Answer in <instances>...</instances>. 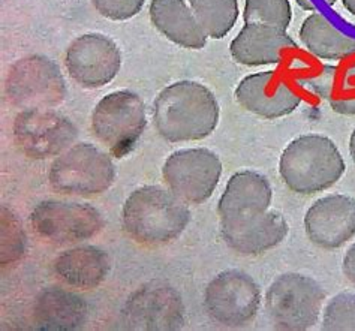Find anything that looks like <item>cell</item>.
I'll list each match as a JSON object with an SVG mask.
<instances>
[{"mask_svg":"<svg viewBox=\"0 0 355 331\" xmlns=\"http://www.w3.org/2000/svg\"><path fill=\"white\" fill-rule=\"evenodd\" d=\"M219 103L213 92L197 81H177L155 99L153 123L170 143L200 141L211 135L219 123Z\"/></svg>","mask_w":355,"mask_h":331,"instance_id":"cell-1","label":"cell"},{"mask_svg":"<svg viewBox=\"0 0 355 331\" xmlns=\"http://www.w3.org/2000/svg\"><path fill=\"white\" fill-rule=\"evenodd\" d=\"M188 203L161 186H143L130 194L121 210L126 234L144 246L175 240L191 221Z\"/></svg>","mask_w":355,"mask_h":331,"instance_id":"cell-2","label":"cell"},{"mask_svg":"<svg viewBox=\"0 0 355 331\" xmlns=\"http://www.w3.org/2000/svg\"><path fill=\"white\" fill-rule=\"evenodd\" d=\"M347 171L343 156L329 137L309 134L289 143L279 159V174L289 191L298 195L324 192Z\"/></svg>","mask_w":355,"mask_h":331,"instance_id":"cell-3","label":"cell"},{"mask_svg":"<svg viewBox=\"0 0 355 331\" xmlns=\"http://www.w3.org/2000/svg\"><path fill=\"white\" fill-rule=\"evenodd\" d=\"M325 291L315 279L300 273L276 278L266 292V310L279 330L304 331L312 328L322 312Z\"/></svg>","mask_w":355,"mask_h":331,"instance_id":"cell-4","label":"cell"},{"mask_svg":"<svg viewBox=\"0 0 355 331\" xmlns=\"http://www.w3.org/2000/svg\"><path fill=\"white\" fill-rule=\"evenodd\" d=\"M116 180V167L107 153L90 143H78L54 159L49 182L63 195L95 196Z\"/></svg>","mask_w":355,"mask_h":331,"instance_id":"cell-5","label":"cell"},{"mask_svg":"<svg viewBox=\"0 0 355 331\" xmlns=\"http://www.w3.org/2000/svg\"><path fill=\"white\" fill-rule=\"evenodd\" d=\"M146 126L144 101L130 90L108 93L92 112L93 135L117 159L132 151Z\"/></svg>","mask_w":355,"mask_h":331,"instance_id":"cell-6","label":"cell"},{"mask_svg":"<svg viewBox=\"0 0 355 331\" xmlns=\"http://www.w3.org/2000/svg\"><path fill=\"white\" fill-rule=\"evenodd\" d=\"M6 96L21 110L58 107L67 98V83L58 63L33 54L17 60L6 77Z\"/></svg>","mask_w":355,"mask_h":331,"instance_id":"cell-7","label":"cell"},{"mask_svg":"<svg viewBox=\"0 0 355 331\" xmlns=\"http://www.w3.org/2000/svg\"><path fill=\"white\" fill-rule=\"evenodd\" d=\"M204 306L214 323L236 328L249 324L261 306V288L241 270H225L214 276L204 292Z\"/></svg>","mask_w":355,"mask_h":331,"instance_id":"cell-8","label":"cell"},{"mask_svg":"<svg viewBox=\"0 0 355 331\" xmlns=\"http://www.w3.org/2000/svg\"><path fill=\"white\" fill-rule=\"evenodd\" d=\"M222 160L209 148H183L166 158L162 177L170 191L188 204H202L222 176Z\"/></svg>","mask_w":355,"mask_h":331,"instance_id":"cell-9","label":"cell"},{"mask_svg":"<svg viewBox=\"0 0 355 331\" xmlns=\"http://www.w3.org/2000/svg\"><path fill=\"white\" fill-rule=\"evenodd\" d=\"M33 231L54 244L81 243L98 235L105 221L95 207L86 203L46 200L31 213Z\"/></svg>","mask_w":355,"mask_h":331,"instance_id":"cell-10","label":"cell"},{"mask_svg":"<svg viewBox=\"0 0 355 331\" xmlns=\"http://www.w3.org/2000/svg\"><path fill=\"white\" fill-rule=\"evenodd\" d=\"M14 139L23 153L32 159L62 155L77 141L78 130L67 117L50 108L23 110L14 120Z\"/></svg>","mask_w":355,"mask_h":331,"instance_id":"cell-11","label":"cell"},{"mask_svg":"<svg viewBox=\"0 0 355 331\" xmlns=\"http://www.w3.org/2000/svg\"><path fill=\"white\" fill-rule=\"evenodd\" d=\"M183 300L165 282H150L138 288L121 309V324L128 330L173 331L184 325Z\"/></svg>","mask_w":355,"mask_h":331,"instance_id":"cell-12","label":"cell"},{"mask_svg":"<svg viewBox=\"0 0 355 331\" xmlns=\"http://www.w3.org/2000/svg\"><path fill=\"white\" fill-rule=\"evenodd\" d=\"M241 108L266 120L293 114L303 96L284 71H264L248 75L234 92Z\"/></svg>","mask_w":355,"mask_h":331,"instance_id":"cell-13","label":"cell"},{"mask_svg":"<svg viewBox=\"0 0 355 331\" xmlns=\"http://www.w3.org/2000/svg\"><path fill=\"white\" fill-rule=\"evenodd\" d=\"M64 65L69 77L84 89H101L120 71L121 54L117 44L101 33H87L73 40Z\"/></svg>","mask_w":355,"mask_h":331,"instance_id":"cell-14","label":"cell"},{"mask_svg":"<svg viewBox=\"0 0 355 331\" xmlns=\"http://www.w3.org/2000/svg\"><path fill=\"white\" fill-rule=\"evenodd\" d=\"M306 235L325 251L339 249L355 235V198L329 195L315 201L304 216Z\"/></svg>","mask_w":355,"mask_h":331,"instance_id":"cell-15","label":"cell"},{"mask_svg":"<svg viewBox=\"0 0 355 331\" xmlns=\"http://www.w3.org/2000/svg\"><path fill=\"white\" fill-rule=\"evenodd\" d=\"M289 231L284 214L267 210L248 219L220 223V235L230 249L246 257L266 253L282 243Z\"/></svg>","mask_w":355,"mask_h":331,"instance_id":"cell-16","label":"cell"},{"mask_svg":"<svg viewBox=\"0 0 355 331\" xmlns=\"http://www.w3.org/2000/svg\"><path fill=\"white\" fill-rule=\"evenodd\" d=\"M298 45L286 31L261 24H245L230 44L234 62L245 66L279 65L295 53Z\"/></svg>","mask_w":355,"mask_h":331,"instance_id":"cell-17","label":"cell"},{"mask_svg":"<svg viewBox=\"0 0 355 331\" xmlns=\"http://www.w3.org/2000/svg\"><path fill=\"white\" fill-rule=\"evenodd\" d=\"M272 200L273 189L266 176L257 171L232 174L218 205L220 223L237 222L264 213Z\"/></svg>","mask_w":355,"mask_h":331,"instance_id":"cell-18","label":"cell"},{"mask_svg":"<svg viewBox=\"0 0 355 331\" xmlns=\"http://www.w3.org/2000/svg\"><path fill=\"white\" fill-rule=\"evenodd\" d=\"M90 307L77 292L60 287L44 288L32 306V321L38 330L72 331L87 324Z\"/></svg>","mask_w":355,"mask_h":331,"instance_id":"cell-19","label":"cell"},{"mask_svg":"<svg viewBox=\"0 0 355 331\" xmlns=\"http://www.w3.org/2000/svg\"><path fill=\"white\" fill-rule=\"evenodd\" d=\"M108 253L98 246H76L54 260V273L68 287L95 289L110 273Z\"/></svg>","mask_w":355,"mask_h":331,"instance_id":"cell-20","label":"cell"},{"mask_svg":"<svg viewBox=\"0 0 355 331\" xmlns=\"http://www.w3.org/2000/svg\"><path fill=\"white\" fill-rule=\"evenodd\" d=\"M150 22L166 40L189 50H201L207 44V35L184 0H152Z\"/></svg>","mask_w":355,"mask_h":331,"instance_id":"cell-21","label":"cell"},{"mask_svg":"<svg viewBox=\"0 0 355 331\" xmlns=\"http://www.w3.org/2000/svg\"><path fill=\"white\" fill-rule=\"evenodd\" d=\"M300 40L318 59L340 62L355 56V36L340 31L321 12H313L303 22Z\"/></svg>","mask_w":355,"mask_h":331,"instance_id":"cell-22","label":"cell"},{"mask_svg":"<svg viewBox=\"0 0 355 331\" xmlns=\"http://www.w3.org/2000/svg\"><path fill=\"white\" fill-rule=\"evenodd\" d=\"M306 84L318 98L329 102L334 112L355 116V62L321 66L306 78Z\"/></svg>","mask_w":355,"mask_h":331,"instance_id":"cell-23","label":"cell"},{"mask_svg":"<svg viewBox=\"0 0 355 331\" xmlns=\"http://www.w3.org/2000/svg\"><path fill=\"white\" fill-rule=\"evenodd\" d=\"M189 6L211 40L225 37L237 23L239 0H189Z\"/></svg>","mask_w":355,"mask_h":331,"instance_id":"cell-24","label":"cell"},{"mask_svg":"<svg viewBox=\"0 0 355 331\" xmlns=\"http://www.w3.org/2000/svg\"><path fill=\"white\" fill-rule=\"evenodd\" d=\"M243 20L248 24H261L286 31L293 20L289 0H246Z\"/></svg>","mask_w":355,"mask_h":331,"instance_id":"cell-25","label":"cell"},{"mask_svg":"<svg viewBox=\"0 0 355 331\" xmlns=\"http://www.w3.org/2000/svg\"><path fill=\"white\" fill-rule=\"evenodd\" d=\"M321 328L325 331H355L354 292H340L327 303Z\"/></svg>","mask_w":355,"mask_h":331,"instance_id":"cell-26","label":"cell"},{"mask_svg":"<svg viewBox=\"0 0 355 331\" xmlns=\"http://www.w3.org/2000/svg\"><path fill=\"white\" fill-rule=\"evenodd\" d=\"M26 251V237L15 214L2 205V264L8 266L20 260Z\"/></svg>","mask_w":355,"mask_h":331,"instance_id":"cell-27","label":"cell"},{"mask_svg":"<svg viewBox=\"0 0 355 331\" xmlns=\"http://www.w3.org/2000/svg\"><path fill=\"white\" fill-rule=\"evenodd\" d=\"M146 0H92L96 11L113 22H125L141 11Z\"/></svg>","mask_w":355,"mask_h":331,"instance_id":"cell-28","label":"cell"},{"mask_svg":"<svg viewBox=\"0 0 355 331\" xmlns=\"http://www.w3.org/2000/svg\"><path fill=\"white\" fill-rule=\"evenodd\" d=\"M342 271L347 279L355 285V243L345 253L343 264H342Z\"/></svg>","mask_w":355,"mask_h":331,"instance_id":"cell-29","label":"cell"},{"mask_svg":"<svg viewBox=\"0 0 355 331\" xmlns=\"http://www.w3.org/2000/svg\"><path fill=\"white\" fill-rule=\"evenodd\" d=\"M297 5L300 6L302 9H304V11H316L318 9V5L313 2V0H295Z\"/></svg>","mask_w":355,"mask_h":331,"instance_id":"cell-30","label":"cell"},{"mask_svg":"<svg viewBox=\"0 0 355 331\" xmlns=\"http://www.w3.org/2000/svg\"><path fill=\"white\" fill-rule=\"evenodd\" d=\"M349 155H351V159L355 165V129L352 130L351 138H349Z\"/></svg>","mask_w":355,"mask_h":331,"instance_id":"cell-31","label":"cell"},{"mask_svg":"<svg viewBox=\"0 0 355 331\" xmlns=\"http://www.w3.org/2000/svg\"><path fill=\"white\" fill-rule=\"evenodd\" d=\"M342 3L345 8H347L348 12L355 15V0H342Z\"/></svg>","mask_w":355,"mask_h":331,"instance_id":"cell-32","label":"cell"},{"mask_svg":"<svg viewBox=\"0 0 355 331\" xmlns=\"http://www.w3.org/2000/svg\"><path fill=\"white\" fill-rule=\"evenodd\" d=\"M336 2H338V0H324V3L329 5V6H334Z\"/></svg>","mask_w":355,"mask_h":331,"instance_id":"cell-33","label":"cell"}]
</instances>
